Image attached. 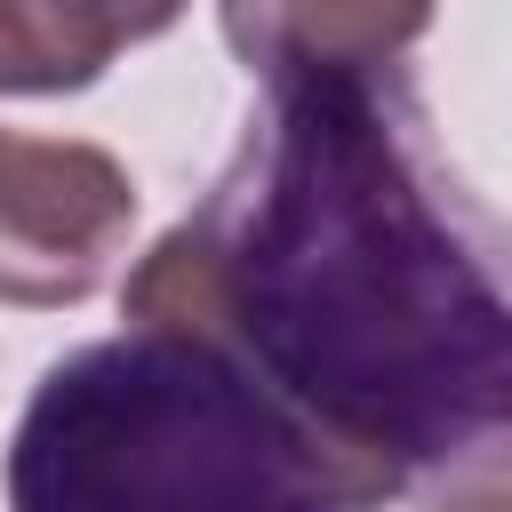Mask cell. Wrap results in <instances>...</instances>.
Here are the masks:
<instances>
[{"instance_id":"52a82bcc","label":"cell","mask_w":512,"mask_h":512,"mask_svg":"<svg viewBox=\"0 0 512 512\" xmlns=\"http://www.w3.org/2000/svg\"><path fill=\"white\" fill-rule=\"evenodd\" d=\"M432 512H512V480H480V488H456L448 504H432Z\"/></svg>"},{"instance_id":"3957f363","label":"cell","mask_w":512,"mask_h":512,"mask_svg":"<svg viewBox=\"0 0 512 512\" xmlns=\"http://www.w3.org/2000/svg\"><path fill=\"white\" fill-rule=\"evenodd\" d=\"M136 184L112 152L0 128V304H80L128 248Z\"/></svg>"},{"instance_id":"5b68a950","label":"cell","mask_w":512,"mask_h":512,"mask_svg":"<svg viewBox=\"0 0 512 512\" xmlns=\"http://www.w3.org/2000/svg\"><path fill=\"white\" fill-rule=\"evenodd\" d=\"M120 48L112 0H0V96L88 88Z\"/></svg>"},{"instance_id":"7a4b0ae2","label":"cell","mask_w":512,"mask_h":512,"mask_svg":"<svg viewBox=\"0 0 512 512\" xmlns=\"http://www.w3.org/2000/svg\"><path fill=\"white\" fill-rule=\"evenodd\" d=\"M8 512H368L320 432L216 336L128 320L56 360L8 448Z\"/></svg>"},{"instance_id":"277c9868","label":"cell","mask_w":512,"mask_h":512,"mask_svg":"<svg viewBox=\"0 0 512 512\" xmlns=\"http://www.w3.org/2000/svg\"><path fill=\"white\" fill-rule=\"evenodd\" d=\"M224 40L272 80H376L424 24L432 0H216Z\"/></svg>"},{"instance_id":"6da1fadb","label":"cell","mask_w":512,"mask_h":512,"mask_svg":"<svg viewBox=\"0 0 512 512\" xmlns=\"http://www.w3.org/2000/svg\"><path fill=\"white\" fill-rule=\"evenodd\" d=\"M128 320L240 352L360 504L512 432V288L440 216L368 80H272L208 208L128 272Z\"/></svg>"},{"instance_id":"8992f818","label":"cell","mask_w":512,"mask_h":512,"mask_svg":"<svg viewBox=\"0 0 512 512\" xmlns=\"http://www.w3.org/2000/svg\"><path fill=\"white\" fill-rule=\"evenodd\" d=\"M112 16H120V40H152L184 16V0H112Z\"/></svg>"}]
</instances>
